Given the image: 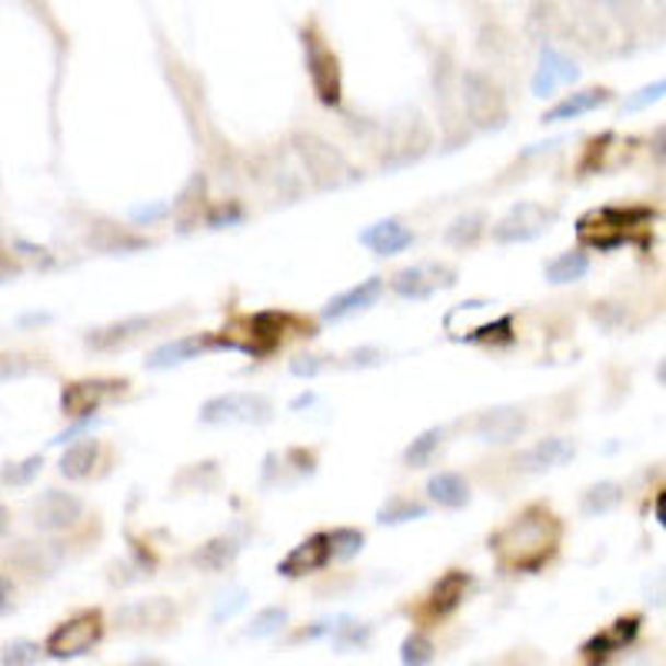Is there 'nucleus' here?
I'll list each match as a JSON object with an SVG mask.
<instances>
[{
    "mask_svg": "<svg viewBox=\"0 0 666 666\" xmlns=\"http://www.w3.org/2000/svg\"><path fill=\"white\" fill-rule=\"evenodd\" d=\"M563 527L543 504L524 507L500 530L490 533V553L510 573H537L560 547Z\"/></svg>",
    "mask_w": 666,
    "mask_h": 666,
    "instance_id": "f257e3e1",
    "label": "nucleus"
},
{
    "mask_svg": "<svg viewBox=\"0 0 666 666\" xmlns=\"http://www.w3.org/2000/svg\"><path fill=\"white\" fill-rule=\"evenodd\" d=\"M653 223V210L646 207H594L576 220V240L583 250H610L643 243V233Z\"/></svg>",
    "mask_w": 666,
    "mask_h": 666,
    "instance_id": "f03ea898",
    "label": "nucleus"
},
{
    "mask_svg": "<svg viewBox=\"0 0 666 666\" xmlns=\"http://www.w3.org/2000/svg\"><path fill=\"white\" fill-rule=\"evenodd\" d=\"M290 323L287 313L280 310H261L254 317H240L220 333H210V347L214 351H237L246 357H267L280 347L284 341V326Z\"/></svg>",
    "mask_w": 666,
    "mask_h": 666,
    "instance_id": "7ed1b4c3",
    "label": "nucleus"
},
{
    "mask_svg": "<svg viewBox=\"0 0 666 666\" xmlns=\"http://www.w3.org/2000/svg\"><path fill=\"white\" fill-rule=\"evenodd\" d=\"M274 421V403L264 393L254 390H233L217 393L200 406V424L204 427H237V424H271Z\"/></svg>",
    "mask_w": 666,
    "mask_h": 666,
    "instance_id": "20e7f679",
    "label": "nucleus"
},
{
    "mask_svg": "<svg viewBox=\"0 0 666 666\" xmlns=\"http://www.w3.org/2000/svg\"><path fill=\"white\" fill-rule=\"evenodd\" d=\"M294 150L303 160L317 191H337V187H344V184H351L357 177L351 160L337 147H330L326 140H320L317 134H297Z\"/></svg>",
    "mask_w": 666,
    "mask_h": 666,
    "instance_id": "39448f33",
    "label": "nucleus"
},
{
    "mask_svg": "<svg viewBox=\"0 0 666 666\" xmlns=\"http://www.w3.org/2000/svg\"><path fill=\"white\" fill-rule=\"evenodd\" d=\"M104 636V617L101 610H80L70 620L57 623L44 643V653L50 659H77V656H88Z\"/></svg>",
    "mask_w": 666,
    "mask_h": 666,
    "instance_id": "423d86ee",
    "label": "nucleus"
},
{
    "mask_svg": "<svg viewBox=\"0 0 666 666\" xmlns=\"http://www.w3.org/2000/svg\"><path fill=\"white\" fill-rule=\"evenodd\" d=\"M300 44H303V57H307V73L313 83V94L323 107H337L341 104V60L333 54L323 37L313 27L300 31Z\"/></svg>",
    "mask_w": 666,
    "mask_h": 666,
    "instance_id": "0eeeda50",
    "label": "nucleus"
},
{
    "mask_svg": "<svg viewBox=\"0 0 666 666\" xmlns=\"http://www.w3.org/2000/svg\"><path fill=\"white\" fill-rule=\"evenodd\" d=\"M556 220V210L537 200H520L514 204L504 217L493 223V243L510 246V243H530L540 233L550 230V223Z\"/></svg>",
    "mask_w": 666,
    "mask_h": 666,
    "instance_id": "6e6552de",
    "label": "nucleus"
},
{
    "mask_svg": "<svg viewBox=\"0 0 666 666\" xmlns=\"http://www.w3.org/2000/svg\"><path fill=\"white\" fill-rule=\"evenodd\" d=\"M457 287V271L440 261H424V264H410L390 277V290L400 300H430L440 290Z\"/></svg>",
    "mask_w": 666,
    "mask_h": 666,
    "instance_id": "1a4fd4ad",
    "label": "nucleus"
},
{
    "mask_svg": "<svg viewBox=\"0 0 666 666\" xmlns=\"http://www.w3.org/2000/svg\"><path fill=\"white\" fill-rule=\"evenodd\" d=\"M127 380H111V377H88V380H70L60 390V413L67 421H77V416H94L111 397L124 393Z\"/></svg>",
    "mask_w": 666,
    "mask_h": 666,
    "instance_id": "9d476101",
    "label": "nucleus"
},
{
    "mask_svg": "<svg viewBox=\"0 0 666 666\" xmlns=\"http://www.w3.org/2000/svg\"><path fill=\"white\" fill-rule=\"evenodd\" d=\"M640 627H643L640 613L617 617L610 627H604L600 633H594L587 643H583V650H579L583 666H607L617 653H623L627 646H633V640L640 636Z\"/></svg>",
    "mask_w": 666,
    "mask_h": 666,
    "instance_id": "9b49d317",
    "label": "nucleus"
},
{
    "mask_svg": "<svg viewBox=\"0 0 666 666\" xmlns=\"http://www.w3.org/2000/svg\"><path fill=\"white\" fill-rule=\"evenodd\" d=\"M463 107H467V117L480 130H496V127H504V120H507L504 97H500V91L480 73L463 77Z\"/></svg>",
    "mask_w": 666,
    "mask_h": 666,
    "instance_id": "f8f14e48",
    "label": "nucleus"
},
{
    "mask_svg": "<svg viewBox=\"0 0 666 666\" xmlns=\"http://www.w3.org/2000/svg\"><path fill=\"white\" fill-rule=\"evenodd\" d=\"M83 517V500L67 490H44L31 504V520L44 533H60Z\"/></svg>",
    "mask_w": 666,
    "mask_h": 666,
    "instance_id": "ddd939ff",
    "label": "nucleus"
},
{
    "mask_svg": "<svg viewBox=\"0 0 666 666\" xmlns=\"http://www.w3.org/2000/svg\"><path fill=\"white\" fill-rule=\"evenodd\" d=\"M476 440L486 447H514L527 430V413L514 403L490 406L476 416Z\"/></svg>",
    "mask_w": 666,
    "mask_h": 666,
    "instance_id": "4468645a",
    "label": "nucleus"
},
{
    "mask_svg": "<svg viewBox=\"0 0 666 666\" xmlns=\"http://www.w3.org/2000/svg\"><path fill=\"white\" fill-rule=\"evenodd\" d=\"M579 80V67L576 60H570L560 47L553 44H543L540 47V60H537V70H533V80H530V91L533 97H553L560 88L566 83H576Z\"/></svg>",
    "mask_w": 666,
    "mask_h": 666,
    "instance_id": "2eb2a0df",
    "label": "nucleus"
},
{
    "mask_svg": "<svg viewBox=\"0 0 666 666\" xmlns=\"http://www.w3.org/2000/svg\"><path fill=\"white\" fill-rule=\"evenodd\" d=\"M157 323H160L157 313H134V317H124V320H114V323H107V326L91 330L88 337H83V344H88L91 351L107 354V351H117V347L134 344L137 337H143V333L153 330Z\"/></svg>",
    "mask_w": 666,
    "mask_h": 666,
    "instance_id": "dca6fc26",
    "label": "nucleus"
},
{
    "mask_svg": "<svg viewBox=\"0 0 666 666\" xmlns=\"http://www.w3.org/2000/svg\"><path fill=\"white\" fill-rule=\"evenodd\" d=\"M330 560H333L330 533H310L307 540H300V543L277 563V573L287 576V579H300V576H310V573L323 570Z\"/></svg>",
    "mask_w": 666,
    "mask_h": 666,
    "instance_id": "f3484780",
    "label": "nucleus"
},
{
    "mask_svg": "<svg viewBox=\"0 0 666 666\" xmlns=\"http://www.w3.org/2000/svg\"><path fill=\"white\" fill-rule=\"evenodd\" d=\"M576 457V444L570 437H543L517 457V470L524 473H550L566 467Z\"/></svg>",
    "mask_w": 666,
    "mask_h": 666,
    "instance_id": "a211bd4d",
    "label": "nucleus"
},
{
    "mask_svg": "<svg viewBox=\"0 0 666 666\" xmlns=\"http://www.w3.org/2000/svg\"><path fill=\"white\" fill-rule=\"evenodd\" d=\"M380 294H383V277H367V280H360V284H354L351 290H344V294H337V297H330L323 307H320V317L323 320H347V317H354V313H360V310H370L377 300H380Z\"/></svg>",
    "mask_w": 666,
    "mask_h": 666,
    "instance_id": "6ab92c4d",
    "label": "nucleus"
},
{
    "mask_svg": "<svg viewBox=\"0 0 666 666\" xmlns=\"http://www.w3.org/2000/svg\"><path fill=\"white\" fill-rule=\"evenodd\" d=\"M204 351H214L210 347V333H191V337H177V341H166L160 347H153L143 360L147 370H174L194 357H200Z\"/></svg>",
    "mask_w": 666,
    "mask_h": 666,
    "instance_id": "aec40b11",
    "label": "nucleus"
},
{
    "mask_svg": "<svg viewBox=\"0 0 666 666\" xmlns=\"http://www.w3.org/2000/svg\"><path fill=\"white\" fill-rule=\"evenodd\" d=\"M473 587V576L467 570H447L437 583H434V590L427 597V613L430 617H450L463 607L467 594Z\"/></svg>",
    "mask_w": 666,
    "mask_h": 666,
    "instance_id": "412c9836",
    "label": "nucleus"
},
{
    "mask_svg": "<svg viewBox=\"0 0 666 666\" xmlns=\"http://www.w3.org/2000/svg\"><path fill=\"white\" fill-rule=\"evenodd\" d=\"M413 230L403 227L397 217H387V220H377L370 223L367 230H360V243L367 250H374L377 257H393V254H403L406 246H413Z\"/></svg>",
    "mask_w": 666,
    "mask_h": 666,
    "instance_id": "4be33fe9",
    "label": "nucleus"
},
{
    "mask_svg": "<svg viewBox=\"0 0 666 666\" xmlns=\"http://www.w3.org/2000/svg\"><path fill=\"white\" fill-rule=\"evenodd\" d=\"M171 620H177V610L171 600H137V604H127L117 610V623L124 630H163L171 627Z\"/></svg>",
    "mask_w": 666,
    "mask_h": 666,
    "instance_id": "5701e85b",
    "label": "nucleus"
},
{
    "mask_svg": "<svg viewBox=\"0 0 666 666\" xmlns=\"http://www.w3.org/2000/svg\"><path fill=\"white\" fill-rule=\"evenodd\" d=\"M613 101V94L607 91V88H587V91H576V94H570V97H563L560 104H553L543 117H540V124H563V120H576V117H583V114H594V111H600L604 104H610Z\"/></svg>",
    "mask_w": 666,
    "mask_h": 666,
    "instance_id": "b1692460",
    "label": "nucleus"
},
{
    "mask_svg": "<svg viewBox=\"0 0 666 666\" xmlns=\"http://www.w3.org/2000/svg\"><path fill=\"white\" fill-rule=\"evenodd\" d=\"M427 496L444 510H460L470 504V483L453 470H440L427 480Z\"/></svg>",
    "mask_w": 666,
    "mask_h": 666,
    "instance_id": "393cba45",
    "label": "nucleus"
},
{
    "mask_svg": "<svg viewBox=\"0 0 666 666\" xmlns=\"http://www.w3.org/2000/svg\"><path fill=\"white\" fill-rule=\"evenodd\" d=\"M97 460H101V444L94 437H83V440H77V444H70L64 450V457H60V476H67V480H88L94 473Z\"/></svg>",
    "mask_w": 666,
    "mask_h": 666,
    "instance_id": "a878e982",
    "label": "nucleus"
},
{
    "mask_svg": "<svg viewBox=\"0 0 666 666\" xmlns=\"http://www.w3.org/2000/svg\"><path fill=\"white\" fill-rule=\"evenodd\" d=\"M590 274V257H587V250H563V254H556L547 267H543V277L547 284L553 287H563V284H576Z\"/></svg>",
    "mask_w": 666,
    "mask_h": 666,
    "instance_id": "bb28decb",
    "label": "nucleus"
},
{
    "mask_svg": "<svg viewBox=\"0 0 666 666\" xmlns=\"http://www.w3.org/2000/svg\"><path fill=\"white\" fill-rule=\"evenodd\" d=\"M240 550H243L240 537L220 533V537L207 540V543L194 553V563H197L200 570H207V573H220V570H227V566L240 556Z\"/></svg>",
    "mask_w": 666,
    "mask_h": 666,
    "instance_id": "cd10ccee",
    "label": "nucleus"
},
{
    "mask_svg": "<svg viewBox=\"0 0 666 666\" xmlns=\"http://www.w3.org/2000/svg\"><path fill=\"white\" fill-rule=\"evenodd\" d=\"M620 500H623V486L613 483V480H600V483H594V486L583 490V496H579V514H583V517H604V514H610V510L620 507Z\"/></svg>",
    "mask_w": 666,
    "mask_h": 666,
    "instance_id": "c85d7f7f",
    "label": "nucleus"
},
{
    "mask_svg": "<svg viewBox=\"0 0 666 666\" xmlns=\"http://www.w3.org/2000/svg\"><path fill=\"white\" fill-rule=\"evenodd\" d=\"M427 514H430V507L421 504V500L390 496L387 504H380V510H377V524L380 527H400V524H410V520H424Z\"/></svg>",
    "mask_w": 666,
    "mask_h": 666,
    "instance_id": "c756f323",
    "label": "nucleus"
},
{
    "mask_svg": "<svg viewBox=\"0 0 666 666\" xmlns=\"http://www.w3.org/2000/svg\"><path fill=\"white\" fill-rule=\"evenodd\" d=\"M457 344H486V347H507L514 344V317L504 313V317H496L490 323H480L473 326L470 333H463V337Z\"/></svg>",
    "mask_w": 666,
    "mask_h": 666,
    "instance_id": "7c9ffc66",
    "label": "nucleus"
},
{
    "mask_svg": "<svg viewBox=\"0 0 666 666\" xmlns=\"http://www.w3.org/2000/svg\"><path fill=\"white\" fill-rule=\"evenodd\" d=\"M483 230H486V214H483V210H470V214H460V217L447 227L444 240H447L450 246L463 250V246H473V243L483 237Z\"/></svg>",
    "mask_w": 666,
    "mask_h": 666,
    "instance_id": "2f4dec72",
    "label": "nucleus"
},
{
    "mask_svg": "<svg viewBox=\"0 0 666 666\" xmlns=\"http://www.w3.org/2000/svg\"><path fill=\"white\" fill-rule=\"evenodd\" d=\"M330 640H333V650L347 653V650L367 646V640H370V627L360 623V620H354V617H337V620L330 623Z\"/></svg>",
    "mask_w": 666,
    "mask_h": 666,
    "instance_id": "473e14b6",
    "label": "nucleus"
},
{
    "mask_svg": "<svg viewBox=\"0 0 666 666\" xmlns=\"http://www.w3.org/2000/svg\"><path fill=\"white\" fill-rule=\"evenodd\" d=\"M440 444H444V430H440V427H430V430H424V434H416V437L410 440V447L403 450V463H406L410 470L427 467V463L434 460V453L440 450Z\"/></svg>",
    "mask_w": 666,
    "mask_h": 666,
    "instance_id": "72a5a7b5",
    "label": "nucleus"
},
{
    "mask_svg": "<svg viewBox=\"0 0 666 666\" xmlns=\"http://www.w3.org/2000/svg\"><path fill=\"white\" fill-rule=\"evenodd\" d=\"M434 653H437V646L424 630H410L400 643V663L403 666H430Z\"/></svg>",
    "mask_w": 666,
    "mask_h": 666,
    "instance_id": "f704fd0d",
    "label": "nucleus"
},
{
    "mask_svg": "<svg viewBox=\"0 0 666 666\" xmlns=\"http://www.w3.org/2000/svg\"><path fill=\"white\" fill-rule=\"evenodd\" d=\"M57 547L60 543H21V563L31 566L34 573H50L64 560V553Z\"/></svg>",
    "mask_w": 666,
    "mask_h": 666,
    "instance_id": "c9c22d12",
    "label": "nucleus"
},
{
    "mask_svg": "<svg viewBox=\"0 0 666 666\" xmlns=\"http://www.w3.org/2000/svg\"><path fill=\"white\" fill-rule=\"evenodd\" d=\"M290 613L284 607H264L254 620H250L246 627V636H254V640H267V636H277L284 627H287Z\"/></svg>",
    "mask_w": 666,
    "mask_h": 666,
    "instance_id": "e433bc0d",
    "label": "nucleus"
},
{
    "mask_svg": "<svg viewBox=\"0 0 666 666\" xmlns=\"http://www.w3.org/2000/svg\"><path fill=\"white\" fill-rule=\"evenodd\" d=\"M367 537L354 527H337L330 533V547H333V560H354L364 550Z\"/></svg>",
    "mask_w": 666,
    "mask_h": 666,
    "instance_id": "4c0bfd02",
    "label": "nucleus"
},
{
    "mask_svg": "<svg viewBox=\"0 0 666 666\" xmlns=\"http://www.w3.org/2000/svg\"><path fill=\"white\" fill-rule=\"evenodd\" d=\"M594 320L610 333H620V330L633 326V313H630L627 303H594Z\"/></svg>",
    "mask_w": 666,
    "mask_h": 666,
    "instance_id": "58836bf2",
    "label": "nucleus"
},
{
    "mask_svg": "<svg viewBox=\"0 0 666 666\" xmlns=\"http://www.w3.org/2000/svg\"><path fill=\"white\" fill-rule=\"evenodd\" d=\"M663 97H666V77H659V80H653V83H643L640 91H633V94L627 97L623 111H627V114H640V111L659 104Z\"/></svg>",
    "mask_w": 666,
    "mask_h": 666,
    "instance_id": "ea45409f",
    "label": "nucleus"
},
{
    "mask_svg": "<svg viewBox=\"0 0 666 666\" xmlns=\"http://www.w3.org/2000/svg\"><path fill=\"white\" fill-rule=\"evenodd\" d=\"M37 659H41V646L31 640H14L0 653V666H37Z\"/></svg>",
    "mask_w": 666,
    "mask_h": 666,
    "instance_id": "a19ab883",
    "label": "nucleus"
},
{
    "mask_svg": "<svg viewBox=\"0 0 666 666\" xmlns=\"http://www.w3.org/2000/svg\"><path fill=\"white\" fill-rule=\"evenodd\" d=\"M44 467V457H27L21 463H4V473H0V480H4V486H27Z\"/></svg>",
    "mask_w": 666,
    "mask_h": 666,
    "instance_id": "79ce46f5",
    "label": "nucleus"
},
{
    "mask_svg": "<svg viewBox=\"0 0 666 666\" xmlns=\"http://www.w3.org/2000/svg\"><path fill=\"white\" fill-rule=\"evenodd\" d=\"M246 590L243 587H230V590H223L220 597H217V604H214V623H223V620H233L243 607H246Z\"/></svg>",
    "mask_w": 666,
    "mask_h": 666,
    "instance_id": "37998d69",
    "label": "nucleus"
},
{
    "mask_svg": "<svg viewBox=\"0 0 666 666\" xmlns=\"http://www.w3.org/2000/svg\"><path fill=\"white\" fill-rule=\"evenodd\" d=\"M166 214H174V200H160V204L134 207V210H130V217H134L137 223H153V220H160V217H166Z\"/></svg>",
    "mask_w": 666,
    "mask_h": 666,
    "instance_id": "c03bdc74",
    "label": "nucleus"
},
{
    "mask_svg": "<svg viewBox=\"0 0 666 666\" xmlns=\"http://www.w3.org/2000/svg\"><path fill=\"white\" fill-rule=\"evenodd\" d=\"M326 367V357H294L290 360V374L294 377H317Z\"/></svg>",
    "mask_w": 666,
    "mask_h": 666,
    "instance_id": "a18cd8bd",
    "label": "nucleus"
},
{
    "mask_svg": "<svg viewBox=\"0 0 666 666\" xmlns=\"http://www.w3.org/2000/svg\"><path fill=\"white\" fill-rule=\"evenodd\" d=\"M380 360H383V354L377 351V347H360V351H351L347 354V367H380Z\"/></svg>",
    "mask_w": 666,
    "mask_h": 666,
    "instance_id": "49530a36",
    "label": "nucleus"
},
{
    "mask_svg": "<svg viewBox=\"0 0 666 666\" xmlns=\"http://www.w3.org/2000/svg\"><path fill=\"white\" fill-rule=\"evenodd\" d=\"M237 220H243V210H240V207H230V210L220 207V210H214V214L207 217V223H210L214 230H220L223 223H237Z\"/></svg>",
    "mask_w": 666,
    "mask_h": 666,
    "instance_id": "de8ad7c7",
    "label": "nucleus"
},
{
    "mask_svg": "<svg viewBox=\"0 0 666 666\" xmlns=\"http://www.w3.org/2000/svg\"><path fill=\"white\" fill-rule=\"evenodd\" d=\"M91 424H94V416H83V421H80V424H73L70 430L57 434V437H54L50 444H54V447H60V444H67V440H73V437H80V434H88V427H91Z\"/></svg>",
    "mask_w": 666,
    "mask_h": 666,
    "instance_id": "09e8293b",
    "label": "nucleus"
},
{
    "mask_svg": "<svg viewBox=\"0 0 666 666\" xmlns=\"http://www.w3.org/2000/svg\"><path fill=\"white\" fill-rule=\"evenodd\" d=\"M653 517H656V524L666 530V486L656 493V500H653Z\"/></svg>",
    "mask_w": 666,
    "mask_h": 666,
    "instance_id": "8fccbe9b",
    "label": "nucleus"
},
{
    "mask_svg": "<svg viewBox=\"0 0 666 666\" xmlns=\"http://www.w3.org/2000/svg\"><path fill=\"white\" fill-rule=\"evenodd\" d=\"M653 157L666 160V127H659V130L653 134Z\"/></svg>",
    "mask_w": 666,
    "mask_h": 666,
    "instance_id": "3c124183",
    "label": "nucleus"
},
{
    "mask_svg": "<svg viewBox=\"0 0 666 666\" xmlns=\"http://www.w3.org/2000/svg\"><path fill=\"white\" fill-rule=\"evenodd\" d=\"M0 590H4V607H0V613L11 617V579H8V576L0 579Z\"/></svg>",
    "mask_w": 666,
    "mask_h": 666,
    "instance_id": "603ef678",
    "label": "nucleus"
},
{
    "mask_svg": "<svg viewBox=\"0 0 666 666\" xmlns=\"http://www.w3.org/2000/svg\"><path fill=\"white\" fill-rule=\"evenodd\" d=\"M313 403V393H300L294 403H290V410H300V406H310Z\"/></svg>",
    "mask_w": 666,
    "mask_h": 666,
    "instance_id": "864d4df0",
    "label": "nucleus"
},
{
    "mask_svg": "<svg viewBox=\"0 0 666 666\" xmlns=\"http://www.w3.org/2000/svg\"><path fill=\"white\" fill-rule=\"evenodd\" d=\"M656 380H659V387H666V357H663L659 367H656Z\"/></svg>",
    "mask_w": 666,
    "mask_h": 666,
    "instance_id": "5fc2aeb1",
    "label": "nucleus"
},
{
    "mask_svg": "<svg viewBox=\"0 0 666 666\" xmlns=\"http://www.w3.org/2000/svg\"><path fill=\"white\" fill-rule=\"evenodd\" d=\"M127 666H163V663H160V659H147V656H143V659H134V663H127Z\"/></svg>",
    "mask_w": 666,
    "mask_h": 666,
    "instance_id": "6e6d98bb",
    "label": "nucleus"
},
{
    "mask_svg": "<svg viewBox=\"0 0 666 666\" xmlns=\"http://www.w3.org/2000/svg\"><path fill=\"white\" fill-rule=\"evenodd\" d=\"M473 666H493V663H473Z\"/></svg>",
    "mask_w": 666,
    "mask_h": 666,
    "instance_id": "4d7b16f0",
    "label": "nucleus"
}]
</instances>
